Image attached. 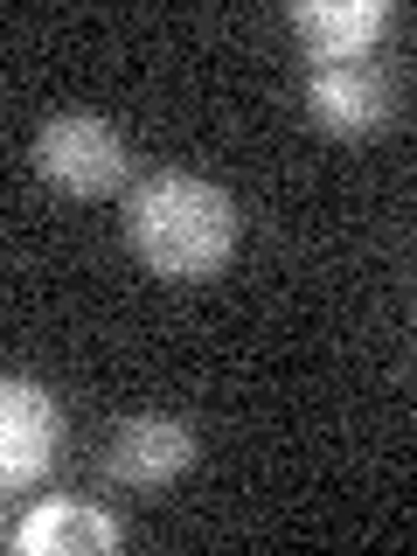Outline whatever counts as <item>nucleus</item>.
<instances>
[{
    "label": "nucleus",
    "instance_id": "7",
    "mask_svg": "<svg viewBox=\"0 0 417 556\" xmlns=\"http://www.w3.org/2000/svg\"><path fill=\"white\" fill-rule=\"evenodd\" d=\"M126 543V529H118L104 508H91V501H42L22 529H14V549L22 556H98V549H118Z\"/></svg>",
    "mask_w": 417,
    "mask_h": 556
},
{
    "label": "nucleus",
    "instance_id": "4",
    "mask_svg": "<svg viewBox=\"0 0 417 556\" xmlns=\"http://www.w3.org/2000/svg\"><path fill=\"white\" fill-rule=\"evenodd\" d=\"M306 104H313V118H320L327 132H382L396 118V77L382 63L369 56H355V63H320L313 70V84H306Z\"/></svg>",
    "mask_w": 417,
    "mask_h": 556
},
{
    "label": "nucleus",
    "instance_id": "2",
    "mask_svg": "<svg viewBox=\"0 0 417 556\" xmlns=\"http://www.w3.org/2000/svg\"><path fill=\"white\" fill-rule=\"evenodd\" d=\"M35 174L77 202H98L126 181V139L91 112H56L35 132Z\"/></svg>",
    "mask_w": 417,
    "mask_h": 556
},
{
    "label": "nucleus",
    "instance_id": "3",
    "mask_svg": "<svg viewBox=\"0 0 417 556\" xmlns=\"http://www.w3.org/2000/svg\"><path fill=\"white\" fill-rule=\"evenodd\" d=\"M63 452V410L42 382L28 376H0V486L22 494L56 466Z\"/></svg>",
    "mask_w": 417,
    "mask_h": 556
},
{
    "label": "nucleus",
    "instance_id": "5",
    "mask_svg": "<svg viewBox=\"0 0 417 556\" xmlns=\"http://www.w3.org/2000/svg\"><path fill=\"white\" fill-rule=\"evenodd\" d=\"M195 466V431L181 417H126L104 445V473L118 486H167Z\"/></svg>",
    "mask_w": 417,
    "mask_h": 556
},
{
    "label": "nucleus",
    "instance_id": "1",
    "mask_svg": "<svg viewBox=\"0 0 417 556\" xmlns=\"http://www.w3.org/2000/svg\"><path fill=\"white\" fill-rule=\"evenodd\" d=\"M126 243L161 278H208L237 251V202L202 174H153L126 202Z\"/></svg>",
    "mask_w": 417,
    "mask_h": 556
},
{
    "label": "nucleus",
    "instance_id": "6",
    "mask_svg": "<svg viewBox=\"0 0 417 556\" xmlns=\"http://www.w3.org/2000/svg\"><path fill=\"white\" fill-rule=\"evenodd\" d=\"M292 28H300L313 70L355 63V56H369L376 35L390 28V8H376V0H300V8H292Z\"/></svg>",
    "mask_w": 417,
    "mask_h": 556
}]
</instances>
